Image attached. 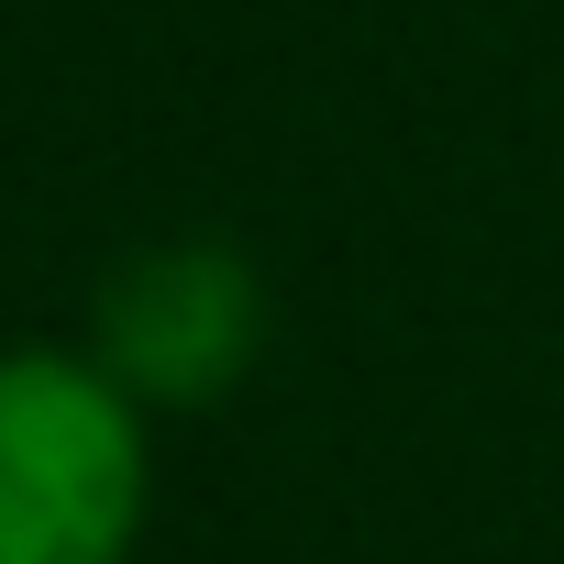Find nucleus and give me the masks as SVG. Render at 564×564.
Masks as SVG:
<instances>
[{"instance_id":"obj_2","label":"nucleus","mask_w":564,"mask_h":564,"mask_svg":"<svg viewBox=\"0 0 564 564\" xmlns=\"http://www.w3.org/2000/svg\"><path fill=\"white\" fill-rule=\"evenodd\" d=\"M265 344V289H254V265L243 243L221 232H177L155 254H133L111 289H100V377L155 421V410H199L221 399Z\"/></svg>"},{"instance_id":"obj_1","label":"nucleus","mask_w":564,"mask_h":564,"mask_svg":"<svg viewBox=\"0 0 564 564\" xmlns=\"http://www.w3.org/2000/svg\"><path fill=\"white\" fill-rule=\"evenodd\" d=\"M155 509V421L100 355H0V564H133Z\"/></svg>"}]
</instances>
